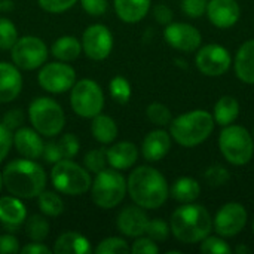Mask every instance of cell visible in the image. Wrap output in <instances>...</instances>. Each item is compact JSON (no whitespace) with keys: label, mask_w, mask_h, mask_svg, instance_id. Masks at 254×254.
<instances>
[{"label":"cell","mask_w":254,"mask_h":254,"mask_svg":"<svg viewBox=\"0 0 254 254\" xmlns=\"http://www.w3.org/2000/svg\"><path fill=\"white\" fill-rule=\"evenodd\" d=\"M127 193L135 205L144 210H156L168 199L170 188L156 168L141 165L131 171L127 180Z\"/></svg>","instance_id":"6da1fadb"},{"label":"cell","mask_w":254,"mask_h":254,"mask_svg":"<svg viewBox=\"0 0 254 254\" xmlns=\"http://www.w3.org/2000/svg\"><path fill=\"white\" fill-rule=\"evenodd\" d=\"M7 192L21 199L37 198L46 188V173L33 159H13L1 171Z\"/></svg>","instance_id":"7a4b0ae2"},{"label":"cell","mask_w":254,"mask_h":254,"mask_svg":"<svg viewBox=\"0 0 254 254\" xmlns=\"http://www.w3.org/2000/svg\"><path fill=\"white\" fill-rule=\"evenodd\" d=\"M213 228L210 213L196 204H185L179 207L170 220L173 235L183 244H196L208 237Z\"/></svg>","instance_id":"3957f363"},{"label":"cell","mask_w":254,"mask_h":254,"mask_svg":"<svg viewBox=\"0 0 254 254\" xmlns=\"http://www.w3.org/2000/svg\"><path fill=\"white\" fill-rule=\"evenodd\" d=\"M214 118L205 110H192L180 115L170 124V134L185 147H193L204 143L214 129Z\"/></svg>","instance_id":"277c9868"},{"label":"cell","mask_w":254,"mask_h":254,"mask_svg":"<svg viewBox=\"0 0 254 254\" xmlns=\"http://www.w3.org/2000/svg\"><path fill=\"white\" fill-rule=\"evenodd\" d=\"M51 182L57 192L70 196L86 193L92 185L89 171L71 159H61L52 165Z\"/></svg>","instance_id":"5b68a950"},{"label":"cell","mask_w":254,"mask_h":254,"mask_svg":"<svg viewBox=\"0 0 254 254\" xmlns=\"http://www.w3.org/2000/svg\"><path fill=\"white\" fill-rule=\"evenodd\" d=\"M89 190L97 207L103 210H112L124 201L127 195V180L119 170L104 168L95 174Z\"/></svg>","instance_id":"8992f818"},{"label":"cell","mask_w":254,"mask_h":254,"mask_svg":"<svg viewBox=\"0 0 254 254\" xmlns=\"http://www.w3.org/2000/svg\"><path fill=\"white\" fill-rule=\"evenodd\" d=\"M28 119L31 127L45 137L58 135L65 125V115L63 107L49 97H39L30 103Z\"/></svg>","instance_id":"52a82bcc"},{"label":"cell","mask_w":254,"mask_h":254,"mask_svg":"<svg viewBox=\"0 0 254 254\" xmlns=\"http://www.w3.org/2000/svg\"><path fill=\"white\" fill-rule=\"evenodd\" d=\"M222 155L232 165H246L254 155L253 135L240 125H226L219 137Z\"/></svg>","instance_id":"ba28073f"},{"label":"cell","mask_w":254,"mask_h":254,"mask_svg":"<svg viewBox=\"0 0 254 254\" xmlns=\"http://www.w3.org/2000/svg\"><path fill=\"white\" fill-rule=\"evenodd\" d=\"M70 106L73 112L85 119H92L104 109V92L92 79L74 82L70 89Z\"/></svg>","instance_id":"9c48e42d"},{"label":"cell","mask_w":254,"mask_h":254,"mask_svg":"<svg viewBox=\"0 0 254 254\" xmlns=\"http://www.w3.org/2000/svg\"><path fill=\"white\" fill-rule=\"evenodd\" d=\"M10 57L19 70L31 71L40 68L46 63L48 46L40 37L36 36L18 37L15 45L10 48Z\"/></svg>","instance_id":"30bf717a"},{"label":"cell","mask_w":254,"mask_h":254,"mask_svg":"<svg viewBox=\"0 0 254 254\" xmlns=\"http://www.w3.org/2000/svg\"><path fill=\"white\" fill-rule=\"evenodd\" d=\"M39 85L51 94H63L71 89L76 82V71L64 61L45 63L37 74Z\"/></svg>","instance_id":"8fae6325"},{"label":"cell","mask_w":254,"mask_h":254,"mask_svg":"<svg viewBox=\"0 0 254 254\" xmlns=\"http://www.w3.org/2000/svg\"><path fill=\"white\" fill-rule=\"evenodd\" d=\"M82 51L92 61L106 60L113 49V34L103 24L89 25L82 34Z\"/></svg>","instance_id":"7c38bea8"},{"label":"cell","mask_w":254,"mask_h":254,"mask_svg":"<svg viewBox=\"0 0 254 254\" xmlns=\"http://www.w3.org/2000/svg\"><path fill=\"white\" fill-rule=\"evenodd\" d=\"M247 223V211L240 202L225 204L216 214L213 226L214 231L225 238L237 237Z\"/></svg>","instance_id":"4fadbf2b"},{"label":"cell","mask_w":254,"mask_h":254,"mask_svg":"<svg viewBox=\"0 0 254 254\" xmlns=\"http://www.w3.org/2000/svg\"><path fill=\"white\" fill-rule=\"evenodd\" d=\"M196 67L205 76H222L225 74L232 63L231 54L220 45H207L196 54Z\"/></svg>","instance_id":"5bb4252c"},{"label":"cell","mask_w":254,"mask_h":254,"mask_svg":"<svg viewBox=\"0 0 254 254\" xmlns=\"http://www.w3.org/2000/svg\"><path fill=\"white\" fill-rule=\"evenodd\" d=\"M164 37L170 46L183 52H193L202 42L201 33L186 22H170L164 30Z\"/></svg>","instance_id":"9a60e30c"},{"label":"cell","mask_w":254,"mask_h":254,"mask_svg":"<svg viewBox=\"0 0 254 254\" xmlns=\"http://www.w3.org/2000/svg\"><path fill=\"white\" fill-rule=\"evenodd\" d=\"M149 223V217L144 213V208L138 205L125 207L116 219V226L119 232L129 238H138L146 235V228Z\"/></svg>","instance_id":"2e32d148"},{"label":"cell","mask_w":254,"mask_h":254,"mask_svg":"<svg viewBox=\"0 0 254 254\" xmlns=\"http://www.w3.org/2000/svg\"><path fill=\"white\" fill-rule=\"evenodd\" d=\"M205 13L216 27L229 28L240 19L241 9L237 0H210Z\"/></svg>","instance_id":"e0dca14e"},{"label":"cell","mask_w":254,"mask_h":254,"mask_svg":"<svg viewBox=\"0 0 254 254\" xmlns=\"http://www.w3.org/2000/svg\"><path fill=\"white\" fill-rule=\"evenodd\" d=\"M12 140H13V146H15L16 152L21 156H24L27 159L42 158L45 143H43L40 134L34 128L21 127V128L15 129Z\"/></svg>","instance_id":"ac0fdd59"},{"label":"cell","mask_w":254,"mask_h":254,"mask_svg":"<svg viewBox=\"0 0 254 254\" xmlns=\"http://www.w3.org/2000/svg\"><path fill=\"white\" fill-rule=\"evenodd\" d=\"M22 91V76L15 64L0 63V103L13 101Z\"/></svg>","instance_id":"d6986e66"},{"label":"cell","mask_w":254,"mask_h":254,"mask_svg":"<svg viewBox=\"0 0 254 254\" xmlns=\"http://www.w3.org/2000/svg\"><path fill=\"white\" fill-rule=\"evenodd\" d=\"M171 149V134L164 129L150 131L143 143H141V153L143 158L149 162L161 161Z\"/></svg>","instance_id":"ffe728a7"},{"label":"cell","mask_w":254,"mask_h":254,"mask_svg":"<svg viewBox=\"0 0 254 254\" xmlns=\"http://www.w3.org/2000/svg\"><path fill=\"white\" fill-rule=\"evenodd\" d=\"M107 164L115 170H128L138 159V149L131 141H119L106 149Z\"/></svg>","instance_id":"44dd1931"},{"label":"cell","mask_w":254,"mask_h":254,"mask_svg":"<svg viewBox=\"0 0 254 254\" xmlns=\"http://www.w3.org/2000/svg\"><path fill=\"white\" fill-rule=\"evenodd\" d=\"M27 219V210L21 201L13 195L0 198V222L6 228H18Z\"/></svg>","instance_id":"7402d4cb"},{"label":"cell","mask_w":254,"mask_h":254,"mask_svg":"<svg viewBox=\"0 0 254 254\" xmlns=\"http://www.w3.org/2000/svg\"><path fill=\"white\" fill-rule=\"evenodd\" d=\"M52 252L55 254H89L92 249L86 237L79 232L68 231L57 238Z\"/></svg>","instance_id":"603a6c76"},{"label":"cell","mask_w":254,"mask_h":254,"mask_svg":"<svg viewBox=\"0 0 254 254\" xmlns=\"http://www.w3.org/2000/svg\"><path fill=\"white\" fill-rule=\"evenodd\" d=\"M237 77L244 83H254V39L243 43L235 57Z\"/></svg>","instance_id":"cb8c5ba5"},{"label":"cell","mask_w":254,"mask_h":254,"mask_svg":"<svg viewBox=\"0 0 254 254\" xmlns=\"http://www.w3.org/2000/svg\"><path fill=\"white\" fill-rule=\"evenodd\" d=\"M113 4L119 19L128 24L141 21L150 9V0H113Z\"/></svg>","instance_id":"d4e9b609"},{"label":"cell","mask_w":254,"mask_h":254,"mask_svg":"<svg viewBox=\"0 0 254 254\" xmlns=\"http://www.w3.org/2000/svg\"><path fill=\"white\" fill-rule=\"evenodd\" d=\"M118 125L113 118L107 115H97L91 122V134L100 144H110L118 137Z\"/></svg>","instance_id":"484cf974"},{"label":"cell","mask_w":254,"mask_h":254,"mask_svg":"<svg viewBox=\"0 0 254 254\" xmlns=\"http://www.w3.org/2000/svg\"><path fill=\"white\" fill-rule=\"evenodd\" d=\"M51 52L58 61L70 63L82 54V42L74 36H63L52 43Z\"/></svg>","instance_id":"4316f807"},{"label":"cell","mask_w":254,"mask_h":254,"mask_svg":"<svg viewBox=\"0 0 254 254\" xmlns=\"http://www.w3.org/2000/svg\"><path fill=\"white\" fill-rule=\"evenodd\" d=\"M240 115V103L235 97L223 95L217 100L214 106V122L226 127L231 125Z\"/></svg>","instance_id":"83f0119b"},{"label":"cell","mask_w":254,"mask_h":254,"mask_svg":"<svg viewBox=\"0 0 254 254\" xmlns=\"http://www.w3.org/2000/svg\"><path fill=\"white\" fill-rule=\"evenodd\" d=\"M199 193H201V186L192 177H180L176 180V183L171 188V196L182 204L193 202L199 196Z\"/></svg>","instance_id":"f1b7e54d"},{"label":"cell","mask_w":254,"mask_h":254,"mask_svg":"<svg viewBox=\"0 0 254 254\" xmlns=\"http://www.w3.org/2000/svg\"><path fill=\"white\" fill-rule=\"evenodd\" d=\"M37 205L42 214H45L46 217H58L64 211L63 199L57 192L52 190H43L37 196Z\"/></svg>","instance_id":"f546056e"},{"label":"cell","mask_w":254,"mask_h":254,"mask_svg":"<svg viewBox=\"0 0 254 254\" xmlns=\"http://www.w3.org/2000/svg\"><path fill=\"white\" fill-rule=\"evenodd\" d=\"M25 234L34 243H43L49 235V222L45 214H33L30 219H25Z\"/></svg>","instance_id":"4dcf8cb0"},{"label":"cell","mask_w":254,"mask_h":254,"mask_svg":"<svg viewBox=\"0 0 254 254\" xmlns=\"http://www.w3.org/2000/svg\"><path fill=\"white\" fill-rule=\"evenodd\" d=\"M109 92H110V97L119 103V104H127L131 98V83L127 77L124 76H115L110 83H109Z\"/></svg>","instance_id":"1f68e13d"},{"label":"cell","mask_w":254,"mask_h":254,"mask_svg":"<svg viewBox=\"0 0 254 254\" xmlns=\"http://www.w3.org/2000/svg\"><path fill=\"white\" fill-rule=\"evenodd\" d=\"M146 115H147V119L153 125H156V127H167L173 121L170 109L165 104H162V103H152V104H149L147 109H146Z\"/></svg>","instance_id":"d6a6232c"},{"label":"cell","mask_w":254,"mask_h":254,"mask_svg":"<svg viewBox=\"0 0 254 254\" xmlns=\"http://www.w3.org/2000/svg\"><path fill=\"white\" fill-rule=\"evenodd\" d=\"M131 252V247L124 238L119 237H109L104 238L97 247L95 253L97 254H125Z\"/></svg>","instance_id":"836d02e7"},{"label":"cell","mask_w":254,"mask_h":254,"mask_svg":"<svg viewBox=\"0 0 254 254\" xmlns=\"http://www.w3.org/2000/svg\"><path fill=\"white\" fill-rule=\"evenodd\" d=\"M83 164L89 173L97 174V173L103 171L107 165L106 149H91L89 152H86V155L83 158Z\"/></svg>","instance_id":"e575fe53"},{"label":"cell","mask_w":254,"mask_h":254,"mask_svg":"<svg viewBox=\"0 0 254 254\" xmlns=\"http://www.w3.org/2000/svg\"><path fill=\"white\" fill-rule=\"evenodd\" d=\"M18 40V31L15 24L7 18H0V49L10 51Z\"/></svg>","instance_id":"d590c367"},{"label":"cell","mask_w":254,"mask_h":254,"mask_svg":"<svg viewBox=\"0 0 254 254\" xmlns=\"http://www.w3.org/2000/svg\"><path fill=\"white\" fill-rule=\"evenodd\" d=\"M201 252L205 254H229L232 249L219 237H207L201 241Z\"/></svg>","instance_id":"8d00e7d4"},{"label":"cell","mask_w":254,"mask_h":254,"mask_svg":"<svg viewBox=\"0 0 254 254\" xmlns=\"http://www.w3.org/2000/svg\"><path fill=\"white\" fill-rule=\"evenodd\" d=\"M170 232H171L170 226L164 220H161V219L149 220L147 228H146V235L149 238H152L153 241H156V243L165 241L170 237Z\"/></svg>","instance_id":"74e56055"},{"label":"cell","mask_w":254,"mask_h":254,"mask_svg":"<svg viewBox=\"0 0 254 254\" xmlns=\"http://www.w3.org/2000/svg\"><path fill=\"white\" fill-rule=\"evenodd\" d=\"M58 144H60V149H61L64 159H73L79 153V149H80L79 138L74 134H64L60 138Z\"/></svg>","instance_id":"f35d334b"},{"label":"cell","mask_w":254,"mask_h":254,"mask_svg":"<svg viewBox=\"0 0 254 254\" xmlns=\"http://www.w3.org/2000/svg\"><path fill=\"white\" fill-rule=\"evenodd\" d=\"M204 177H205V180L211 186H223V185H226L229 182L231 174H229V171L225 167H222V165H213V167H210L205 171Z\"/></svg>","instance_id":"ab89813d"},{"label":"cell","mask_w":254,"mask_h":254,"mask_svg":"<svg viewBox=\"0 0 254 254\" xmlns=\"http://www.w3.org/2000/svg\"><path fill=\"white\" fill-rule=\"evenodd\" d=\"M77 0H37L39 6L49 13H61L71 9Z\"/></svg>","instance_id":"60d3db41"},{"label":"cell","mask_w":254,"mask_h":254,"mask_svg":"<svg viewBox=\"0 0 254 254\" xmlns=\"http://www.w3.org/2000/svg\"><path fill=\"white\" fill-rule=\"evenodd\" d=\"M207 0H183L182 1V10L189 18H199L207 12Z\"/></svg>","instance_id":"b9f144b4"},{"label":"cell","mask_w":254,"mask_h":254,"mask_svg":"<svg viewBox=\"0 0 254 254\" xmlns=\"http://www.w3.org/2000/svg\"><path fill=\"white\" fill-rule=\"evenodd\" d=\"M131 253L134 254H156L159 253V247L156 246V241H153L149 237H138L135 243L131 247Z\"/></svg>","instance_id":"7bdbcfd3"},{"label":"cell","mask_w":254,"mask_h":254,"mask_svg":"<svg viewBox=\"0 0 254 254\" xmlns=\"http://www.w3.org/2000/svg\"><path fill=\"white\" fill-rule=\"evenodd\" d=\"M82 9L91 16H101L107 12V0H80Z\"/></svg>","instance_id":"ee69618b"},{"label":"cell","mask_w":254,"mask_h":254,"mask_svg":"<svg viewBox=\"0 0 254 254\" xmlns=\"http://www.w3.org/2000/svg\"><path fill=\"white\" fill-rule=\"evenodd\" d=\"M24 119H25V118H24V113H22L21 109H12V110H7V112L4 113L1 124H3L4 127H7L10 131H15V129H18V128L22 127Z\"/></svg>","instance_id":"f6af8a7d"},{"label":"cell","mask_w":254,"mask_h":254,"mask_svg":"<svg viewBox=\"0 0 254 254\" xmlns=\"http://www.w3.org/2000/svg\"><path fill=\"white\" fill-rule=\"evenodd\" d=\"M42 158L46 164H57L58 161L64 159L63 158V153H61V149H60V144L58 141H49V143H45L43 146V153H42Z\"/></svg>","instance_id":"bcb514c9"},{"label":"cell","mask_w":254,"mask_h":254,"mask_svg":"<svg viewBox=\"0 0 254 254\" xmlns=\"http://www.w3.org/2000/svg\"><path fill=\"white\" fill-rule=\"evenodd\" d=\"M12 137V131L3 124H0V162H3L10 152V147L13 144Z\"/></svg>","instance_id":"7dc6e473"},{"label":"cell","mask_w":254,"mask_h":254,"mask_svg":"<svg viewBox=\"0 0 254 254\" xmlns=\"http://www.w3.org/2000/svg\"><path fill=\"white\" fill-rule=\"evenodd\" d=\"M19 243L16 237L10 234L0 235V254H15L19 253Z\"/></svg>","instance_id":"c3c4849f"},{"label":"cell","mask_w":254,"mask_h":254,"mask_svg":"<svg viewBox=\"0 0 254 254\" xmlns=\"http://www.w3.org/2000/svg\"><path fill=\"white\" fill-rule=\"evenodd\" d=\"M153 16L159 24L168 25L173 21V10L167 4H158L153 9Z\"/></svg>","instance_id":"681fc988"},{"label":"cell","mask_w":254,"mask_h":254,"mask_svg":"<svg viewBox=\"0 0 254 254\" xmlns=\"http://www.w3.org/2000/svg\"><path fill=\"white\" fill-rule=\"evenodd\" d=\"M19 252H21L22 254H51L52 253V250H51L48 246H45L43 243H34V241H31L30 244L24 246Z\"/></svg>","instance_id":"f907efd6"},{"label":"cell","mask_w":254,"mask_h":254,"mask_svg":"<svg viewBox=\"0 0 254 254\" xmlns=\"http://www.w3.org/2000/svg\"><path fill=\"white\" fill-rule=\"evenodd\" d=\"M235 252H237V253H238V254H241V253H250V249H249V247H246V246H238Z\"/></svg>","instance_id":"816d5d0a"},{"label":"cell","mask_w":254,"mask_h":254,"mask_svg":"<svg viewBox=\"0 0 254 254\" xmlns=\"http://www.w3.org/2000/svg\"><path fill=\"white\" fill-rule=\"evenodd\" d=\"M1 188H3V176L0 173V190H1Z\"/></svg>","instance_id":"f5cc1de1"},{"label":"cell","mask_w":254,"mask_h":254,"mask_svg":"<svg viewBox=\"0 0 254 254\" xmlns=\"http://www.w3.org/2000/svg\"><path fill=\"white\" fill-rule=\"evenodd\" d=\"M253 234H254V222H253Z\"/></svg>","instance_id":"db71d44e"},{"label":"cell","mask_w":254,"mask_h":254,"mask_svg":"<svg viewBox=\"0 0 254 254\" xmlns=\"http://www.w3.org/2000/svg\"><path fill=\"white\" fill-rule=\"evenodd\" d=\"M252 135H253V137H254V128H253V134H252Z\"/></svg>","instance_id":"11a10c76"},{"label":"cell","mask_w":254,"mask_h":254,"mask_svg":"<svg viewBox=\"0 0 254 254\" xmlns=\"http://www.w3.org/2000/svg\"><path fill=\"white\" fill-rule=\"evenodd\" d=\"M0 10H1V3H0Z\"/></svg>","instance_id":"9f6ffc18"}]
</instances>
